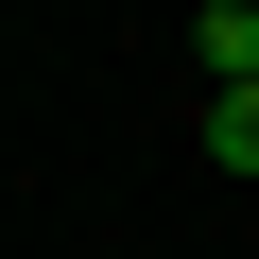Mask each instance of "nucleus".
<instances>
[{"mask_svg":"<svg viewBox=\"0 0 259 259\" xmlns=\"http://www.w3.org/2000/svg\"><path fill=\"white\" fill-rule=\"evenodd\" d=\"M207 156H225V173H259V87H207Z\"/></svg>","mask_w":259,"mask_h":259,"instance_id":"1","label":"nucleus"}]
</instances>
